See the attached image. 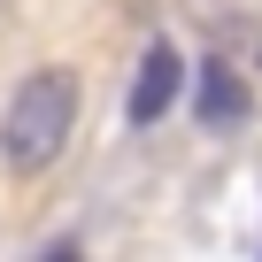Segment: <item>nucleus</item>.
Returning <instances> with one entry per match:
<instances>
[{
  "instance_id": "obj_3",
  "label": "nucleus",
  "mask_w": 262,
  "mask_h": 262,
  "mask_svg": "<svg viewBox=\"0 0 262 262\" xmlns=\"http://www.w3.org/2000/svg\"><path fill=\"white\" fill-rule=\"evenodd\" d=\"M193 108H201V123H239V116H247L239 70H231V62H208V70L193 77Z\"/></svg>"
},
{
  "instance_id": "obj_1",
  "label": "nucleus",
  "mask_w": 262,
  "mask_h": 262,
  "mask_svg": "<svg viewBox=\"0 0 262 262\" xmlns=\"http://www.w3.org/2000/svg\"><path fill=\"white\" fill-rule=\"evenodd\" d=\"M77 123V77L54 62V70H31L8 100V116H0V162L8 170H47L70 139Z\"/></svg>"
},
{
  "instance_id": "obj_2",
  "label": "nucleus",
  "mask_w": 262,
  "mask_h": 262,
  "mask_svg": "<svg viewBox=\"0 0 262 262\" xmlns=\"http://www.w3.org/2000/svg\"><path fill=\"white\" fill-rule=\"evenodd\" d=\"M178 85H185V62H178V47H170V39H155V47H147V62H139V77H131L123 116H131V123H162V116H170V100H178Z\"/></svg>"
}]
</instances>
